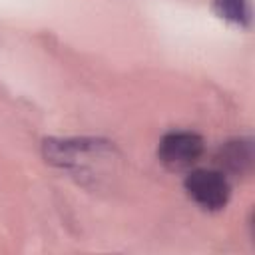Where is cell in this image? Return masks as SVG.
<instances>
[{"mask_svg": "<svg viewBox=\"0 0 255 255\" xmlns=\"http://www.w3.org/2000/svg\"><path fill=\"white\" fill-rule=\"evenodd\" d=\"M203 153V139L193 131H169L161 137L157 155L171 171L189 169Z\"/></svg>", "mask_w": 255, "mask_h": 255, "instance_id": "obj_2", "label": "cell"}, {"mask_svg": "<svg viewBox=\"0 0 255 255\" xmlns=\"http://www.w3.org/2000/svg\"><path fill=\"white\" fill-rule=\"evenodd\" d=\"M251 157L253 153L249 141H229L219 153L221 169H227L231 173H243L251 165Z\"/></svg>", "mask_w": 255, "mask_h": 255, "instance_id": "obj_3", "label": "cell"}, {"mask_svg": "<svg viewBox=\"0 0 255 255\" xmlns=\"http://www.w3.org/2000/svg\"><path fill=\"white\" fill-rule=\"evenodd\" d=\"M183 185L191 201L205 211L223 209L231 195L227 175L221 169H193L187 173Z\"/></svg>", "mask_w": 255, "mask_h": 255, "instance_id": "obj_1", "label": "cell"}, {"mask_svg": "<svg viewBox=\"0 0 255 255\" xmlns=\"http://www.w3.org/2000/svg\"><path fill=\"white\" fill-rule=\"evenodd\" d=\"M213 10L219 18H223L235 26H247L249 24L247 0H213Z\"/></svg>", "mask_w": 255, "mask_h": 255, "instance_id": "obj_4", "label": "cell"}]
</instances>
